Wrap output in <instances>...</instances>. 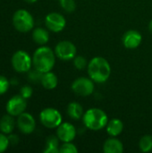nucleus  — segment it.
<instances>
[{"label": "nucleus", "instance_id": "4be33fe9", "mask_svg": "<svg viewBox=\"0 0 152 153\" xmlns=\"http://www.w3.org/2000/svg\"><path fill=\"white\" fill-rule=\"evenodd\" d=\"M60 6L66 13H73L76 8L75 0H58Z\"/></svg>", "mask_w": 152, "mask_h": 153}, {"label": "nucleus", "instance_id": "6e6552de", "mask_svg": "<svg viewBox=\"0 0 152 153\" xmlns=\"http://www.w3.org/2000/svg\"><path fill=\"white\" fill-rule=\"evenodd\" d=\"M54 51L56 57L60 60L70 61L76 56L77 48L73 42L69 40H63L56 44Z\"/></svg>", "mask_w": 152, "mask_h": 153}, {"label": "nucleus", "instance_id": "0eeeda50", "mask_svg": "<svg viewBox=\"0 0 152 153\" xmlns=\"http://www.w3.org/2000/svg\"><path fill=\"white\" fill-rule=\"evenodd\" d=\"M71 89L76 95L88 97L94 92L95 85L94 82L90 77H79L73 82Z\"/></svg>", "mask_w": 152, "mask_h": 153}, {"label": "nucleus", "instance_id": "f257e3e1", "mask_svg": "<svg viewBox=\"0 0 152 153\" xmlns=\"http://www.w3.org/2000/svg\"><path fill=\"white\" fill-rule=\"evenodd\" d=\"M87 71L89 77L94 82L104 83L110 77L111 66L106 58L102 56H95L90 60Z\"/></svg>", "mask_w": 152, "mask_h": 153}, {"label": "nucleus", "instance_id": "dca6fc26", "mask_svg": "<svg viewBox=\"0 0 152 153\" xmlns=\"http://www.w3.org/2000/svg\"><path fill=\"white\" fill-rule=\"evenodd\" d=\"M16 125V121L13 117L7 114L1 117L0 119V132L4 134H10L13 133Z\"/></svg>", "mask_w": 152, "mask_h": 153}, {"label": "nucleus", "instance_id": "b1692460", "mask_svg": "<svg viewBox=\"0 0 152 153\" xmlns=\"http://www.w3.org/2000/svg\"><path fill=\"white\" fill-rule=\"evenodd\" d=\"M78 149L77 147L73 143V142L68 143H63V144L60 146V153H77Z\"/></svg>", "mask_w": 152, "mask_h": 153}, {"label": "nucleus", "instance_id": "a211bd4d", "mask_svg": "<svg viewBox=\"0 0 152 153\" xmlns=\"http://www.w3.org/2000/svg\"><path fill=\"white\" fill-rule=\"evenodd\" d=\"M40 83L46 90H54L55 88H56L58 84V78L51 71L47 72L42 74Z\"/></svg>", "mask_w": 152, "mask_h": 153}, {"label": "nucleus", "instance_id": "6ab92c4d", "mask_svg": "<svg viewBox=\"0 0 152 153\" xmlns=\"http://www.w3.org/2000/svg\"><path fill=\"white\" fill-rule=\"evenodd\" d=\"M83 108L82 106L76 102V101H73L70 102L67 106V115L69 116L70 118H72L73 120H80L83 117Z\"/></svg>", "mask_w": 152, "mask_h": 153}, {"label": "nucleus", "instance_id": "39448f33", "mask_svg": "<svg viewBox=\"0 0 152 153\" xmlns=\"http://www.w3.org/2000/svg\"><path fill=\"white\" fill-rule=\"evenodd\" d=\"M11 64L17 73H28L32 67V57L24 50H17L11 58Z\"/></svg>", "mask_w": 152, "mask_h": 153}, {"label": "nucleus", "instance_id": "ddd939ff", "mask_svg": "<svg viewBox=\"0 0 152 153\" xmlns=\"http://www.w3.org/2000/svg\"><path fill=\"white\" fill-rule=\"evenodd\" d=\"M142 41V34L136 30H129L125 32L122 38L123 45L128 49L137 48Z\"/></svg>", "mask_w": 152, "mask_h": 153}, {"label": "nucleus", "instance_id": "423d86ee", "mask_svg": "<svg viewBox=\"0 0 152 153\" xmlns=\"http://www.w3.org/2000/svg\"><path fill=\"white\" fill-rule=\"evenodd\" d=\"M40 123L48 129L57 128L63 121L61 113L54 108H44L39 114Z\"/></svg>", "mask_w": 152, "mask_h": 153}, {"label": "nucleus", "instance_id": "1a4fd4ad", "mask_svg": "<svg viewBox=\"0 0 152 153\" xmlns=\"http://www.w3.org/2000/svg\"><path fill=\"white\" fill-rule=\"evenodd\" d=\"M45 24L49 31L57 33L62 31L66 26V20L65 16L59 13H49L45 17Z\"/></svg>", "mask_w": 152, "mask_h": 153}, {"label": "nucleus", "instance_id": "c756f323", "mask_svg": "<svg viewBox=\"0 0 152 153\" xmlns=\"http://www.w3.org/2000/svg\"><path fill=\"white\" fill-rule=\"evenodd\" d=\"M26 3H29V4H33V3H35V2H37L38 0H24Z\"/></svg>", "mask_w": 152, "mask_h": 153}, {"label": "nucleus", "instance_id": "393cba45", "mask_svg": "<svg viewBox=\"0 0 152 153\" xmlns=\"http://www.w3.org/2000/svg\"><path fill=\"white\" fill-rule=\"evenodd\" d=\"M28 73H29V74H28V78H29V80H30L31 82H34V83L40 82L43 73L38 71V70L35 69V68H34V70H30Z\"/></svg>", "mask_w": 152, "mask_h": 153}, {"label": "nucleus", "instance_id": "a878e982", "mask_svg": "<svg viewBox=\"0 0 152 153\" xmlns=\"http://www.w3.org/2000/svg\"><path fill=\"white\" fill-rule=\"evenodd\" d=\"M9 145L10 143H9L8 136H6V134L3 133H0V153L5 152L8 149Z\"/></svg>", "mask_w": 152, "mask_h": 153}, {"label": "nucleus", "instance_id": "412c9836", "mask_svg": "<svg viewBox=\"0 0 152 153\" xmlns=\"http://www.w3.org/2000/svg\"><path fill=\"white\" fill-rule=\"evenodd\" d=\"M139 148L141 152L144 153L150 152L152 151V136L144 135L140 139Z\"/></svg>", "mask_w": 152, "mask_h": 153}, {"label": "nucleus", "instance_id": "aec40b11", "mask_svg": "<svg viewBox=\"0 0 152 153\" xmlns=\"http://www.w3.org/2000/svg\"><path fill=\"white\" fill-rule=\"evenodd\" d=\"M59 139L56 135L48 136L46 141V147L43 151L44 153H60Z\"/></svg>", "mask_w": 152, "mask_h": 153}, {"label": "nucleus", "instance_id": "20e7f679", "mask_svg": "<svg viewBox=\"0 0 152 153\" xmlns=\"http://www.w3.org/2000/svg\"><path fill=\"white\" fill-rule=\"evenodd\" d=\"M12 22L15 30L22 33L29 32L34 27V18L32 14L25 9L17 10L13 15Z\"/></svg>", "mask_w": 152, "mask_h": 153}, {"label": "nucleus", "instance_id": "bb28decb", "mask_svg": "<svg viewBox=\"0 0 152 153\" xmlns=\"http://www.w3.org/2000/svg\"><path fill=\"white\" fill-rule=\"evenodd\" d=\"M10 86V82L8 81V79L3 75H0V95L4 94Z\"/></svg>", "mask_w": 152, "mask_h": 153}, {"label": "nucleus", "instance_id": "f8f14e48", "mask_svg": "<svg viewBox=\"0 0 152 153\" xmlns=\"http://www.w3.org/2000/svg\"><path fill=\"white\" fill-rule=\"evenodd\" d=\"M56 136L63 143L73 142L76 137V128L71 123L62 122L56 128Z\"/></svg>", "mask_w": 152, "mask_h": 153}, {"label": "nucleus", "instance_id": "f3484780", "mask_svg": "<svg viewBox=\"0 0 152 153\" xmlns=\"http://www.w3.org/2000/svg\"><path fill=\"white\" fill-rule=\"evenodd\" d=\"M32 39L36 44H38L39 46L46 45L49 40L48 30L41 28V27L34 29L32 31Z\"/></svg>", "mask_w": 152, "mask_h": 153}, {"label": "nucleus", "instance_id": "4468645a", "mask_svg": "<svg viewBox=\"0 0 152 153\" xmlns=\"http://www.w3.org/2000/svg\"><path fill=\"white\" fill-rule=\"evenodd\" d=\"M103 152L105 153H121L124 152L123 143L116 137H110L106 140L103 144Z\"/></svg>", "mask_w": 152, "mask_h": 153}, {"label": "nucleus", "instance_id": "cd10ccee", "mask_svg": "<svg viewBox=\"0 0 152 153\" xmlns=\"http://www.w3.org/2000/svg\"><path fill=\"white\" fill-rule=\"evenodd\" d=\"M32 93H33V90L30 85H24L20 90V94L26 100L30 99L32 96Z\"/></svg>", "mask_w": 152, "mask_h": 153}, {"label": "nucleus", "instance_id": "c85d7f7f", "mask_svg": "<svg viewBox=\"0 0 152 153\" xmlns=\"http://www.w3.org/2000/svg\"><path fill=\"white\" fill-rule=\"evenodd\" d=\"M8 139H9L10 144H12V145H16L19 143V137L16 134H10L9 136H8Z\"/></svg>", "mask_w": 152, "mask_h": 153}, {"label": "nucleus", "instance_id": "7ed1b4c3", "mask_svg": "<svg viewBox=\"0 0 152 153\" xmlns=\"http://www.w3.org/2000/svg\"><path fill=\"white\" fill-rule=\"evenodd\" d=\"M83 125L91 131H99L105 128L108 123V117L106 112L98 108H89L82 117Z\"/></svg>", "mask_w": 152, "mask_h": 153}, {"label": "nucleus", "instance_id": "7c9ffc66", "mask_svg": "<svg viewBox=\"0 0 152 153\" xmlns=\"http://www.w3.org/2000/svg\"><path fill=\"white\" fill-rule=\"evenodd\" d=\"M149 30H150V31L152 33V20L150 22V23H149Z\"/></svg>", "mask_w": 152, "mask_h": 153}, {"label": "nucleus", "instance_id": "f03ea898", "mask_svg": "<svg viewBox=\"0 0 152 153\" xmlns=\"http://www.w3.org/2000/svg\"><path fill=\"white\" fill-rule=\"evenodd\" d=\"M56 54L50 48L41 46L38 48L33 53L32 65L35 69L41 73L52 71L56 64Z\"/></svg>", "mask_w": 152, "mask_h": 153}, {"label": "nucleus", "instance_id": "5701e85b", "mask_svg": "<svg viewBox=\"0 0 152 153\" xmlns=\"http://www.w3.org/2000/svg\"><path fill=\"white\" fill-rule=\"evenodd\" d=\"M73 60V65L77 70H84L89 64L87 59L82 56H76Z\"/></svg>", "mask_w": 152, "mask_h": 153}, {"label": "nucleus", "instance_id": "9d476101", "mask_svg": "<svg viewBox=\"0 0 152 153\" xmlns=\"http://www.w3.org/2000/svg\"><path fill=\"white\" fill-rule=\"evenodd\" d=\"M27 108V101L21 94L14 95L6 103L5 109L7 114L13 117H18L22 113L25 112Z\"/></svg>", "mask_w": 152, "mask_h": 153}, {"label": "nucleus", "instance_id": "2eb2a0df", "mask_svg": "<svg viewBox=\"0 0 152 153\" xmlns=\"http://www.w3.org/2000/svg\"><path fill=\"white\" fill-rule=\"evenodd\" d=\"M107 133L110 137H117L124 130V123L119 118H113L108 121L107 126Z\"/></svg>", "mask_w": 152, "mask_h": 153}, {"label": "nucleus", "instance_id": "9b49d317", "mask_svg": "<svg viewBox=\"0 0 152 153\" xmlns=\"http://www.w3.org/2000/svg\"><path fill=\"white\" fill-rule=\"evenodd\" d=\"M16 126L23 134H30L36 129V121L32 115L23 112L17 117Z\"/></svg>", "mask_w": 152, "mask_h": 153}]
</instances>
